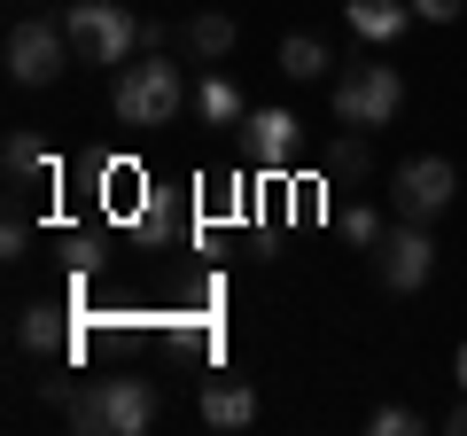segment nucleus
Segmentation results:
<instances>
[{"mask_svg": "<svg viewBox=\"0 0 467 436\" xmlns=\"http://www.w3.org/2000/svg\"><path fill=\"white\" fill-rule=\"evenodd\" d=\"M109 109H117V125H133V133L171 125L187 109V86H180V70H171V55H133V63L117 70V86H109Z\"/></svg>", "mask_w": 467, "mask_h": 436, "instance_id": "1", "label": "nucleus"}, {"mask_svg": "<svg viewBox=\"0 0 467 436\" xmlns=\"http://www.w3.org/2000/svg\"><path fill=\"white\" fill-rule=\"evenodd\" d=\"M70 429H86V436H149L156 429V382H140V374L86 382L70 398Z\"/></svg>", "mask_w": 467, "mask_h": 436, "instance_id": "2", "label": "nucleus"}, {"mask_svg": "<svg viewBox=\"0 0 467 436\" xmlns=\"http://www.w3.org/2000/svg\"><path fill=\"white\" fill-rule=\"evenodd\" d=\"M63 32H70V47H78V63H94V70H125L140 55V16L117 8V0H70Z\"/></svg>", "mask_w": 467, "mask_h": 436, "instance_id": "3", "label": "nucleus"}, {"mask_svg": "<svg viewBox=\"0 0 467 436\" xmlns=\"http://www.w3.org/2000/svg\"><path fill=\"white\" fill-rule=\"evenodd\" d=\"M398 109H405V70L398 63H350L343 78H335V118L358 125V133L389 125Z\"/></svg>", "mask_w": 467, "mask_h": 436, "instance_id": "4", "label": "nucleus"}, {"mask_svg": "<svg viewBox=\"0 0 467 436\" xmlns=\"http://www.w3.org/2000/svg\"><path fill=\"white\" fill-rule=\"evenodd\" d=\"M70 32L63 24H47V16H16L8 24V78L16 86H55L70 70Z\"/></svg>", "mask_w": 467, "mask_h": 436, "instance_id": "5", "label": "nucleus"}, {"mask_svg": "<svg viewBox=\"0 0 467 436\" xmlns=\"http://www.w3.org/2000/svg\"><path fill=\"white\" fill-rule=\"evenodd\" d=\"M367 257H374V281H382L389 296H413V288H429V273H436V242H429L420 218H398Z\"/></svg>", "mask_w": 467, "mask_h": 436, "instance_id": "6", "label": "nucleus"}, {"mask_svg": "<svg viewBox=\"0 0 467 436\" xmlns=\"http://www.w3.org/2000/svg\"><path fill=\"white\" fill-rule=\"evenodd\" d=\"M451 195H460V171H451L444 156H405V164L389 171V202H398V218H420V226H429L436 211H451Z\"/></svg>", "mask_w": 467, "mask_h": 436, "instance_id": "7", "label": "nucleus"}, {"mask_svg": "<svg viewBox=\"0 0 467 436\" xmlns=\"http://www.w3.org/2000/svg\"><path fill=\"white\" fill-rule=\"evenodd\" d=\"M234 39H242V24H234L226 8H202V16H187L180 32H171V55L195 63V70H211V63H226V55H234Z\"/></svg>", "mask_w": 467, "mask_h": 436, "instance_id": "8", "label": "nucleus"}, {"mask_svg": "<svg viewBox=\"0 0 467 436\" xmlns=\"http://www.w3.org/2000/svg\"><path fill=\"white\" fill-rule=\"evenodd\" d=\"M0 164H8V211H24V202L55 180V156H47V140H39L32 125H16V133H8V156H0Z\"/></svg>", "mask_w": 467, "mask_h": 436, "instance_id": "9", "label": "nucleus"}, {"mask_svg": "<svg viewBox=\"0 0 467 436\" xmlns=\"http://www.w3.org/2000/svg\"><path fill=\"white\" fill-rule=\"evenodd\" d=\"M296 133L304 125L288 118V109H250V118H242V149H250V164H265V171H281L288 156H296Z\"/></svg>", "mask_w": 467, "mask_h": 436, "instance_id": "10", "label": "nucleus"}, {"mask_svg": "<svg viewBox=\"0 0 467 436\" xmlns=\"http://www.w3.org/2000/svg\"><path fill=\"white\" fill-rule=\"evenodd\" d=\"M343 24L358 39H374V47H389V39L413 24V0H343Z\"/></svg>", "mask_w": 467, "mask_h": 436, "instance_id": "11", "label": "nucleus"}, {"mask_svg": "<svg viewBox=\"0 0 467 436\" xmlns=\"http://www.w3.org/2000/svg\"><path fill=\"white\" fill-rule=\"evenodd\" d=\"M202 420H211V429H250L257 389L250 382H202Z\"/></svg>", "mask_w": 467, "mask_h": 436, "instance_id": "12", "label": "nucleus"}, {"mask_svg": "<svg viewBox=\"0 0 467 436\" xmlns=\"http://www.w3.org/2000/svg\"><path fill=\"white\" fill-rule=\"evenodd\" d=\"M195 118L211 125V133H226V125H242L250 109H242V94H234V78H218V70H202V86H195Z\"/></svg>", "mask_w": 467, "mask_h": 436, "instance_id": "13", "label": "nucleus"}, {"mask_svg": "<svg viewBox=\"0 0 467 436\" xmlns=\"http://www.w3.org/2000/svg\"><path fill=\"white\" fill-rule=\"evenodd\" d=\"M327 70H335V55H327L319 32H288L281 39V78H327Z\"/></svg>", "mask_w": 467, "mask_h": 436, "instance_id": "14", "label": "nucleus"}, {"mask_svg": "<svg viewBox=\"0 0 467 436\" xmlns=\"http://www.w3.org/2000/svg\"><path fill=\"white\" fill-rule=\"evenodd\" d=\"M16 343L24 351H63V312H47V304L16 312Z\"/></svg>", "mask_w": 467, "mask_h": 436, "instance_id": "15", "label": "nucleus"}, {"mask_svg": "<svg viewBox=\"0 0 467 436\" xmlns=\"http://www.w3.org/2000/svg\"><path fill=\"white\" fill-rule=\"evenodd\" d=\"M327 164H335V171H358V180H367V164H374L367 133H358V125H350V133H343V140H335V149H327Z\"/></svg>", "mask_w": 467, "mask_h": 436, "instance_id": "16", "label": "nucleus"}, {"mask_svg": "<svg viewBox=\"0 0 467 436\" xmlns=\"http://www.w3.org/2000/svg\"><path fill=\"white\" fill-rule=\"evenodd\" d=\"M343 234L358 242V250H374V242H382L389 226H382V211H367V202H350V211H343Z\"/></svg>", "mask_w": 467, "mask_h": 436, "instance_id": "17", "label": "nucleus"}, {"mask_svg": "<svg viewBox=\"0 0 467 436\" xmlns=\"http://www.w3.org/2000/svg\"><path fill=\"white\" fill-rule=\"evenodd\" d=\"M367 429H374V436H420V413H413V405H374Z\"/></svg>", "mask_w": 467, "mask_h": 436, "instance_id": "18", "label": "nucleus"}, {"mask_svg": "<svg viewBox=\"0 0 467 436\" xmlns=\"http://www.w3.org/2000/svg\"><path fill=\"white\" fill-rule=\"evenodd\" d=\"M140 242H171V202H164V195L140 202Z\"/></svg>", "mask_w": 467, "mask_h": 436, "instance_id": "19", "label": "nucleus"}, {"mask_svg": "<svg viewBox=\"0 0 467 436\" xmlns=\"http://www.w3.org/2000/svg\"><path fill=\"white\" fill-rule=\"evenodd\" d=\"M24 250H32V226H24V211H8V226H0V257L24 265Z\"/></svg>", "mask_w": 467, "mask_h": 436, "instance_id": "20", "label": "nucleus"}, {"mask_svg": "<svg viewBox=\"0 0 467 436\" xmlns=\"http://www.w3.org/2000/svg\"><path fill=\"white\" fill-rule=\"evenodd\" d=\"M460 8H467V0H413V16H420V24H451Z\"/></svg>", "mask_w": 467, "mask_h": 436, "instance_id": "21", "label": "nucleus"}, {"mask_svg": "<svg viewBox=\"0 0 467 436\" xmlns=\"http://www.w3.org/2000/svg\"><path fill=\"white\" fill-rule=\"evenodd\" d=\"M451 374H460V389H467V343H460V358H451Z\"/></svg>", "mask_w": 467, "mask_h": 436, "instance_id": "22", "label": "nucleus"}, {"mask_svg": "<svg viewBox=\"0 0 467 436\" xmlns=\"http://www.w3.org/2000/svg\"><path fill=\"white\" fill-rule=\"evenodd\" d=\"M451 436H467V405H460V413H451Z\"/></svg>", "mask_w": 467, "mask_h": 436, "instance_id": "23", "label": "nucleus"}]
</instances>
